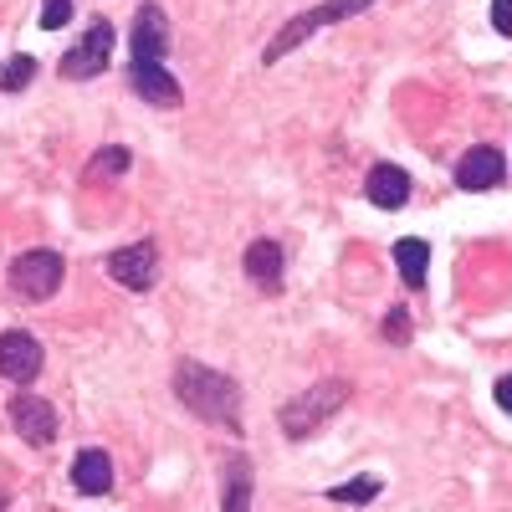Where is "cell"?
Instances as JSON below:
<instances>
[{
    "instance_id": "obj_1",
    "label": "cell",
    "mask_w": 512,
    "mask_h": 512,
    "mask_svg": "<svg viewBox=\"0 0 512 512\" xmlns=\"http://www.w3.org/2000/svg\"><path fill=\"white\" fill-rule=\"evenodd\" d=\"M175 395L190 415L210 420V425H241V390H236V379L221 374V369H205L195 359H185L175 369Z\"/></svg>"
},
{
    "instance_id": "obj_2",
    "label": "cell",
    "mask_w": 512,
    "mask_h": 512,
    "mask_svg": "<svg viewBox=\"0 0 512 512\" xmlns=\"http://www.w3.org/2000/svg\"><path fill=\"white\" fill-rule=\"evenodd\" d=\"M344 400H349V379H323V384H313L308 395H297V400L282 405V436H287V441H303V436L323 431V420L338 415V405H344Z\"/></svg>"
},
{
    "instance_id": "obj_3",
    "label": "cell",
    "mask_w": 512,
    "mask_h": 512,
    "mask_svg": "<svg viewBox=\"0 0 512 512\" xmlns=\"http://www.w3.org/2000/svg\"><path fill=\"white\" fill-rule=\"evenodd\" d=\"M364 6H374V0H323V6H313V11H303V16H292L272 41H267V52H262V62L272 67V62H282L287 52H297L308 36H318L323 26H333V21H349V16H359Z\"/></svg>"
},
{
    "instance_id": "obj_4",
    "label": "cell",
    "mask_w": 512,
    "mask_h": 512,
    "mask_svg": "<svg viewBox=\"0 0 512 512\" xmlns=\"http://www.w3.org/2000/svg\"><path fill=\"white\" fill-rule=\"evenodd\" d=\"M62 251H52V246H36V251H26V256H16L11 262V287L21 292V297H31V303H47V297L62 287Z\"/></svg>"
},
{
    "instance_id": "obj_5",
    "label": "cell",
    "mask_w": 512,
    "mask_h": 512,
    "mask_svg": "<svg viewBox=\"0 0 512 512\" xmlns=\"http://www.w3.org/2000/svg\"><path fill=\"white\" fill-rule=\"evenodd\" d=\"M108 57H113V26H108V21H93L88 31L77 36V47L62 57V77L88 82V77H98V72L108 67Z\"/></svg>"
},
{
    "instance_id": "obj_6",
    "label": "cell",
    "mask_w": 512,
    "mask_h": 512,
    "mask_svg": "<svg viewBox=\"0 0 512 512\" xmlns=\"http://www.w3.org/2000/svg\"><path fill=\"white\" fill-rule=\"evenodd\" d=\"M108 277L123 282L128 292H149L159 282V251L154 241H134V246H118L108 256Z\"/></svg>"
},
{
    "instance_id": "obj_7",
    "label": "cell",
    "mask_w": 512,
    "mask_h": 512,
    "mask_svg": "<svg viewBox=\"0 0 512 512\" xmlns=\"http://www.w3.org/2000/svg\"><path fill=\"white\" fill-rule=\"evenodd\" d=\"M128 88H134L144 103H154V108H175L185 98L180 77L164 72V62H128Z\"/></svg>"
},
{
    "instance_id": "obj_8",
    "label": "cell",
    "mask_w": 512,
    "mask_h": 512,
    "mask_svg": "<svg viewBox=\"0 0 512 512\" xmlns=\"http://www.w3.org/2000/svg\"><path fill=\"white\" fill-rule=\"evenodd\" d=\"M11 425H16V436L31 441V446H52L57 441V410L47 400H36V395H16L11 400Z\"/></svg>"
},
{
    "instance_id": "obj_9",
    "label": "cell",
    "mask_w": 512,
    "mask_h": 512,
    "mask_svg": "<svg viewBox=\"0 0 512 512\" xmlns=\"http://www.w3.org/2000/svg\"><path fill=\"white\" fill-rule=\"evenodd\" d=\"M41 374V344L26 333V328H11V333H0V379H36Z\"/></svg>"
},
{
    "instance_id": "obj_10",
    "label": "cell",
    "mask_w": 512,
    "mask_h": 512,
    "mask_svg": "<svg viewBox=\"0 0 512 512\" xmlns=\"http://www.w3.org/2000/svg\"><path fill=\"white\" fill-rule=\"evenodd\" d=\"M502 175H507V159H502L497 149H487V144L472 149V154H461V164H456V185H461V190H472V195L497 190Z\"/></svg>"
},
{
    "instance_id": "obj_11",
    "label": "cell",
    "mask_w": 512,
    "mask_h": 512,
    "mask_svg": "<svg viewBox=\"0 0 512 512\" xmlns=\"http://www.w3.org/2000/svg\"><path fill=\"white\" fill-rule=\"evenodd\" d=\"M364 195H369V205H379V210H400V205L410 200V175H405L400 164H374L369 180H364Z\"/></svg>"
},
{
    "instance_id": "obj_12",
    "label": "cell",
    "mask_w": 512,
    "mask_h": 512,
    "mask_svg": "<svg viewBox=\"0 0 512 512\" xmlns=\"http://www.w3.org/2000/svg\"><path fill=\"white\" fill-rule=\"evenodd\" d=\"M72 487H77L82 497L113 492V461H108V451H98V446L77 451V461H72Z\"/></svg>"
},
{
    "instance_id": "obj_13",
    "label": "cell",
    "mask_w": 512,
    "mask_h": 512,
    "mask_svg": "<svg viewBox=\"0 0 512 512\" xmlns=\"http://www.w3.org/2000/svg\"><path fill=\"white\" fill-rule=\"evenodd\" d=\"M169 52V21L159 6H144L134 21V62H164Z\"/></svg>"
},
{
    "instance_id": "obj_14",
    "label": "cell",
    "mask_w": 512,
    "mask_h": 512,
    "mask_svg": "<svg viewBox=\"0 0 512 512\" xmlns=\"http://www.w3.org/2000/svg\"><path fill=\"white\" fill-rule=\"evenodd\" d=\"M246 277H251L256 287L277 292V287H282V246H277V241H251V246H246Z\"/></svg>"
},
{
    "instance_id": "obj_15",
    "label": "cell",
    "mask_w": 512,
    "mask_h": 512,
    "mask_svg": "<svg viewBox=\"0 0 512 512\" xmlns=\"http://www.w3.org/2000/svg\"><path fill=\"white\" fill-rule=\"evenodd\" d=\"M395 267H400V282H405L410 292H420L425 277H431V246H425L420 236L395 241Z\"/></svg>"
},
{
    "instance_id": "obj_16",
    "label": "cell",
    "mask_w": 512,
    "mask_h": 512,
    "mask_svg": "<svg viewBox=\"0 0 512 512\" xmlns=\"http://www.w3.org/2000/svg\"><path fill=\"white\" fill-rule=\"evenodd\" d=\"M251 507V461L231 456L226 461V487H221V512H246Z\"/></svg>"
},
{
    "instance_id": "obj_17",
    "label": "cell",
    "mask_w": 512,
    "mask_h": 512,
    "mask_svg": "<svg viewBox=\"0 0 512 512\" xmlns=\"http://www.w3.org/2000/svg\"><path fill=\"white\" fill-rule=\"evenodd\" d=\"M128 164H134V159H128V149H103V154H93V159H88V169H82V180H88V185L118 180Z\"/></svg>"
},
{
    "instance_id": "obj_18",
    "label": "cell",
    "mask_w": 512,
    "mask_h": 512,
    "mask_svg": "<svg viewBox=\"0 0 512 512\" xmlns=\"http://www.w3.org/2000/svg\"><path fill=\"white\" fill-rule=\"evenodd\" d=\"M36 77V57H11V62H0V93H21L26 82Z\"/></svg>"
},
{
    "instance_id": "obj_19",
    "label": "cell",
    "mask_w": 512,
    "mask_h": 512,
    "mask_svg": "<svg viewBox=\"0 0 512 512\" xmlns=\"http://www.w3.org/2000/svg\"><path fill=\"white\" fill-rule=\"evenodd\" d=\"M369 497H379V477H359V482H349V487H333V492H328V502H344V507H359V502H369Z\"/></svg>"
},
{
    "instance_id": "obj_20",
    "label": "cell",
    "mask_w": 512,
    "mask_h": 512,
    "mask_svg": "<svg viewBox=\"0 0 512 512\" xmlns=\"http://www.w3.org/2000/svg\"><path fill=\"white\" fill-rule=\"evenodd\" d=\"M67 21H72V0H41V26L47 31H57Z\"/></svg>"
},
{
    "instance_id": "obj_21",
    "label": "cell",
    "mask_w": 512,
    "mask_h": 512,
    "mask_svg": "<svg viewBox=\"0 0 512 512\" xmlns=\"http://www.w3.org/2000/svg\"><path fill=\"white\" fill-rule=\"evenodd\" d=\"M384 338H390V344H410V318H405V308H395L390 318H384Z\"/></svg>"
},
{
    "instance_id": "obj_22",
    "label": "cell",
    "mask_w": 512,
    "mask_h": 512,
    "mask_svg": "<svg viewBox=\"0 0 512 512\" xmlns=\"http://www.w3.org/2000/svg\"><path fill=\"white\" fill-rule=\"evenodd\" d=\"M492 26L502 36H512V0H492Z\"/></svg>"
},
{
    "instance_id": "obj_23",
    "label": "cell",
    "mask_w": 512,
    "mask_h": 512,
    "mask_svg": "<svg viewBox=\"0 0 512 512\" xmlns=\"http://www.w3.org/2000/svg\"><path fill=\"white\" fill-rule=\"evenodd\" d=\"M492 400H497V405H502V410L512 415V374H502V379L492 384Z\"/></svg>"
}]
</instances>
